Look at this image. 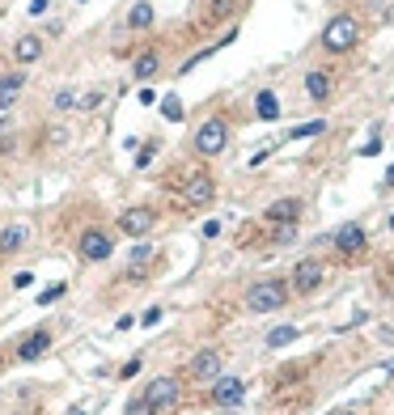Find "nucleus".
Listing matches in <instances>:
<instances>
[{"instance_id": "b1692460", "label": "nucleus", "mask_w": 394, "mask_h": 415, "mask_svg": "<svg viewBox=\"0 0 394 415\" xmlns=\"http://www.w3.org/2000/svg\"><path fill=\"white\" fill-rule=\"evenodd\" d=\"M153 259H157V246H149V241H144V246H136V250H132V276H140Z\"/></svg>"}, {"instance_id": "39448f33", "label": "nucleus", "mask_w": 394, "mask_h": 415, "mask_svg": "<svg viewBox=\"0 0 394 415\" xmlns=\"http://www.w3.org/2000/svg\"><path fill=\"white\" fill-rule=\"evenodd\" d=\"M327 246H331V259L339 267H356L369 259V229L360 221H343L331 237H327Z\"/></svg>"}, {"instance_id": "7ed1b4c3", "label": "nucleus", "mask_w": 394, "mask_h": 415, "mask_svg": "<svg viewBox=\"0 0 394 415\" xmlns=\"http://www.w3.org/2000/svg\"><path fill=\"white\" fill-rule=\"evenodd\" d=\"M288 301H292V284H288V276H259L251 288L242 292L246 313H280Z\"/></svg>"}, {"instance_id": "7c9ffc66", "label": "nucleus", "mask_w": 394, "mask_h": 415, "mask_svg": "<svg viewBox=\"0 0 394 415\" xmlns=\"http://www.w3.org/2000/svg\"><path fill=\"white\" fill-rule=\"evenodd\" d=\"M136 373H140V356H132V360L119 369V377H123V381H128V377H136Z\"/></svg>"}, {"instance_id": "1a4fd4ad", "label": "nucleus", "mask_w": 394, "mask_h": 415, "mask_svg": "<svg viewBox=\"0 0 394 415\" xmlns=\"http://www.w3.org/2000/svg\"><path fill=\"white\" fill-rule=\"evenodd\" d=\"M220 373H225V352L220 348H200L187 360V381H195V386H212Z\"/></svg>"}, {"instance_id": "a211bd4d", "label": "nucleus", "mask_w": 394, "mask_h": 415, "mask_svg": "<svg viewBox=\"0 0 394 415\" xmlns=\"http://www.w3.org/2000/svg\"><path fill=\"white\" fill-rule=\"evenodd\" d=\"M237 5L242 0H208L204 5V26H220V21L237 17Z\"/></svg>"}, {"instance_id": "2f4dec72", "label": "nucleus", "mask_w": 394, "mask_h": 415, "mask_svg": "<svg viewBox=\"0 0 394 415\" xmlns=\"http://www.w3.org/2000/svg\"><path fill=\"white\" fill-rule=\"evenodd\" d=\"M30 13L38 17V13H47V0H30Z\"/></svg>"}, {"instance_id": "cd10ccee", "label": "nucleus", "mask_w": 394, "mask_h": 415, "mask_svg": "<svg viewBox=\"0 0 394 415\" xmlns=\"http://www.w3.org/2000/svg\"><path fill=\"white\" fill-rule=\"evenodd\" d=\"M68 292V284H51V288H43V297H38V305H51V301H60Z\"/></svg>"}, {"instance_id": "20e7f679", "label": "nucleus", "mask_w": 394, "mask_h": 415, "mask_svg": "<svg viewBox=\"0 0 394 415\" xmlns=\"http://www.w3.org/2000/svg\"><path fill=\"white\" fill-rule=\"evenodd\" d=\"M170 187L178 191V200L187 208H208L216 200V174H212L208 165H183V169H174Z\"/></svg>"}, {"instance_id": "dca6fc26", "label": "nucleus", "mask_w": 394, "mask_h": 415, "mask_svg": "<svg viewBox=\"0 0 394 415\" xmlns=\"http://www.w3.org/2000/svg\"><path fill=\"white\" fill-rule=\"evenodd\" d=\"M161 72V51H153V47H144V51L132 60V77L136 81H153Z\"/></svg>"}, {"instance_id": "9b49d317", "label": "nucleus", "mask_w": 394, "mask_h": 415, "mask_svg": "<svg viewBox=\"0 0 394 415\" xmlns=\"http://www.w3.org/2000/svg\"><path fill=\"white\" fill-rule=\"evenodd\" d=\"M242 399H246V381L233 377V373H220L208 386V407H216V411H237Z\"/></svg>"}, {"instance_id": "f3484780", "label": "nucleus", "mask_w": 394, "mask_h": 415, "mask_svg": "<svg viewBox=\"0 0 394 415\" xmlns=\"http://www.w3.org/2000/svg\"><path fill=\"white\" fill-rule=\"evenodd\" d=\"M47 348H51V331H30L17 344V356L21 360H38V356H47Z\"/></svg>"}, {"instance_id": "a878e982", "label": "nucleus", "mask_w": 394, "mask_h": 415, "mask_svg": "<svg viewBox=\"0 0 394 415\" xmlns=\"http://www.w3.org/2000/svg\"><path fill=\"white\" fill-rule=\"evenodd\" d=\"M21 85H26V72H21V68H17V72H5V77H0V93H17Z\"/></svg>"}, {"instance_id": "c85d7f7f", "label": "nucleus", "mask_w": 394, "mask_h": 415, "mask_svg": "<svg viewBox=\"0 0 394 415\" xmlns=\"http://www.w3.org/2000/svg\"><path fill=\"white\" fill-rule=\"evenodd\" d=\"M97 106H102V89H89L81 97V110H97Z\"/></svg>"}, {"instance_id": "5701e85b", "label": "nucleus", "mask_w": 394, "mask_h": 415, "mask_svg": "<svg viewBox=\"0 0 394 415\" xmlns=\"http://www.w3.org/2000/svg\"><path fill=\"white\" fill-rule=\"evenodd\" d=\"M51 110H56V115H68V110H81V97H77V89H60V93L51 97Z\"/></svg>"}, {"instance_id": "6e6552de", "label": "nucleus", "mask_w": 394, "mask_h": 415, "mask_svg": "<svg viewBox=\"0 0 394 415\" xmlns=\"http://www.w3.org/2000/svg\"><path fill=\"white\" fill-rule=\"evenodd\" d=\"M140 394L153 403L157 415H165V411H174V407L183 403V377H178V373H161V377H153L149 386H144Z\"/></svg>"}, {"instance_id": "aec40b11", "label": "nucleus", "mask_w": 394, "mask_h": 415, "mask_svg": "<svg viewBox=\"0 0 394 415\" xmlns=\"http://www.w3.org/2000/svg\"><path fill=\"white\" fill-rule=\"evenodd\" d=\"M310 136H327V119H310V123H297V128H288L284 144H297V140H310Z\"/></svg>"}, {"instance_id": "0eeeda50", "label": "nucleus", "mask_w": 394, "mask_h": 415, "mask_svg": "<svg viewBox=\"0 0 394 415\" xmlns=\"http://www.w3.org/2000/svg\"><path fill=\"white\" fill-rule=\"evenodd\" d=\"M339 89V68L335 64H314L305 68V97L314 106H331V97Z\"/></svg>"}, {"instance_id": "c756f323", "label": "nucleus", "mask_w": 394, "mask_h": 415, "mask_svg": "<svg viewBox=\"0 0 394 415\" xmlns=\"http://www.w3.org/2000/svg\"><path fill=\"white\" fill-rule=\"evenodd\" d=\"M161 313H165V309L153 305V309H144V318H140V322H144V327H157V322H161Z\"/></svg>"}, {"instance_id": "6ab92c4d", "label": "nucleus", "mask_w": 394, "mask_h": 415, "mask_svg": "<svg viewBox=\"0 0 394 415\" xmlns=\"http://www.w3.org/2000/svg\"><path fill=\"white\" fill-rule=\"evenodd\" d=\"M255 115L263 119V123H276V119H280V97L272 89H259L255 93Z\"/></svg>"}, {"instance_id": "f8f14e48", "label": "nucleus", "mask_w": 394, "mask_h": 415, "mask_svg": "<svg viewBox=\"0 0 394 415\" xmlns=\"http://www.w3.org/2000/svg\"><path fill=\"white\" fill-rule=\"evenodd\" d=\"M77 254L85 263H106L115 254V233H106V229H85L77 237Z\"/></svg>"}, {"instance_id": "393cba45", "label": "nucleus", "mask_w": 394, "mask_h": 415, "mask_svg": "<svg viewBox=\"0 0 394 415\" xmlns=\"http://www.w3.org/2000/svg\"><path fill=\"white\" fill-rule=\"evenodd\" d=\"M161 115L170 119V123H183V119H187V110H183V102H178L174 93H165V97H161Z\"/></svg>"}, {"instance_id": "72a5a7b5", "label": "nucleus", "mask_w": 394, "mask_h": 415, "mask_svg": "<svg viewBox=\"0 0 394 415\" xmlns=\"http://www.w3.org/2000/svg\"><path fill=\"white\" fill-rule=\"evenodd\" d=\"M386 229H394V216H390V221H386Z\"/></svg>"}, {"instance_id": "423d86ee", "label": "nucleus", "mask_w": 394, "mask_h": 415, "mask_svg": "<svg viewBox=\"0 0 394 415\" xmlns=\"http://www.w3.org/2000/svg\"><path fill=\"white\" fill-rule=\"evenodd\" d=\"M331 280V263L323 254H301L297 263L288 267V284H292V297H318Z\"/></svg>"}, {"instance_id": "4be33fe9", "label": "nucleus", "mask_w": 394, "mask_h": 415, "mask_svg": "<svg viewBox=\"0 0 394 415\" xmlns=\"http://www.w3.org/2000/svg\"><path fill=\"white\" fill-rule=\"evenodd\" d=\"M297 339H301L297 327H276V331H267L263 344H267V348H288V344H297Z\"/></svg>"}, {"instance_id": "412c9836", "label": "nucleus", "mask_w": 394, "mask_h": 415, "mask_svg": "<svg viewBox=\"0 0 394 415\" xmlns=\"http://www.w3.org/2000/svg\"><path fill=\"white\" fill-rule=\"evenodd\" d=\"M153 17H157L153 5H149V0H140V5L128 9V26H132V30H149V26H153Z\"/></svg>"}, {"instance_id": "2eb2a0df", "label": "nucleus", "mask_w": 394, "mask_h": 415, "mask_svg": "<svg viewBox=\"0 0 394 415\" xmlns=\"http://www.w3.org/2000/svg\"><path fill=\"white\" fill-rule=\"evenodd\" d=\"M43 51H47V43H43L38 34H21V38L13 43V60H17L21 68H26V64H38Z\"/></svg>"}, {"instance_id": "9d476101", "label": "nucleus", "mask_w": 394, "mask_h": 415, "mask_svg": "<svg viewBox=\"0 0 394 415\" xmlns=\"http://www.w3.org/2000/svg\"><path fill=\"white\" fill-rule=\"evenodd\" d=\"M157 208H149V204H136V208H123L119 212V221H115V229L123 233V237H149L153 229H157Z\"/></svg>"}, {"instance_id": "ddd939ff", "label": "nucleus", "mask_w": 394, "mask_h": 415, "mask_svg": "<svg viewBox=\"0 0 394 415\" xmlns=\"http://www.w3.org/2000/svg\"><path fill=\"white\" fill-rule=\"evenodd\" d=\"M310 212V200H301V195H280V200H272L263 208V221H288V225H301Z\"/></svg>"}, {"instance_id": "473e14b6", "label": "nucleus", "mask_w": 394, "mask_h": 415, "mask_svg": "<svg viewBox=\"0 0 394 415\" xmlns=\"http://www.w3.org/2000/svg\"><path fill=\"white\" fill-rule=\"evenodd\" d=\"M390 187H394V165L386 169V178H382V191H390Z\"/></svg>"}, {"instance_id": "f03ea898", "label": "nucleus", "mask_w": 394, "mask_h": 415, "mask_svg": "<svg viewBox=\"0 0 394 415\" xmlns=\"http://www.w3.org/2000/svg\"><path fill=\"white\" fill-rule=\"evenodd\" d=\"M229 144H233V115H225V110H212L204 123L191 132V153L200 161H216Z\"/></svg>"}, {"instance_id": "bb28decb", "label": "nucleus", "mask_w": 394, "mask_h": 415, "mask_svg": "<svg viewBox=\"0 0 394 415\" xmlns=\"http://www.w3.org/2000/svg\"><path fill=\"white\" fill-rule=\"evenodd\" d=\"M123 415H157V411H153V403L144 399V394H136V399L128 403V411H123Z\"/></svg>"}, {"instance_id": "4468645a", "label": "nucleus", "mask_w": 394, "mask_h": 415, "mask_svg": "<svg viewBox=\"0 0 394 415\" xmlns=\"http://www.w3.org/2000/svg\"><path fill=\"white\" fill-rule=\"evenodd\" d=\"M30 225L26 221H13V225H5L0 229V254H17V250H26L30 246Z\"/></svg>"}, {"instance_id": "f257e3e1", "label": "nucleus", "mask_w": 394, "mask_h": 415, "mask_svg": "<svg viewBox=\"0 0 394 415\" xmlns=\"http://www.w3.org/2000/svg\"><path fill=\"white\" fill-rule=\"evenodd\" d=\"M369 38V26L360 21V13H348V9H339L327 17V26L323 34H318V47H323V56L327 60H348L360 51V43Z\"/></svg>"}]
</instances>
